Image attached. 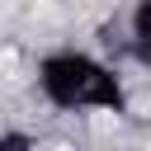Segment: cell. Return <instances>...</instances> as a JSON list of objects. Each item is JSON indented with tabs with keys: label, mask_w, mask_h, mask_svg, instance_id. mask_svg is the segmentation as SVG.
Listing matches in <instances>:
<instances>
[{
	"label": "cell",
	"mask_w": 151,
	"mask_h": 151,
	"mask_svg": "<svg viewBox=\"0 0 151 151\" xmlns=\"http://www.w3.org/2000/svg\"><path fill=\"white\" fill-rule=\"evenodd\" d=\"M38 90L57 104V109H90V113H113L123 104V80L85 57V52H57L38 66Z\"/></svg>",
	"instance_id": "6da1fadb"
},
{
	"label": "cell",
	"mask_w": 151,
	"mask_h": 151,
	"mask_svg": "<svg viewBox=\"0 0 151 151\" xmlns=\"http://www.w3.org/2000/svg\"><path fill=\"white\" fill-rule=\"evenodd\" d=\"M132 52L151 66V0H142L132 14Z\"/></svg>",
	"instance_id": "7a4b0ae2"
}]
</instances>
